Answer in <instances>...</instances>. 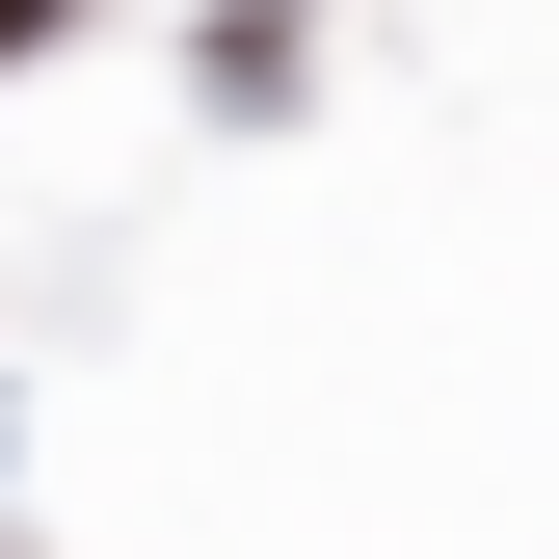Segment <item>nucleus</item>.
Instances as JSON below:
<instances>
[{
    "label": "nucleus",
    "instance_id": "obj_1",
    "mask_svg": "<svg viewBox=\"0 0 559 559\" xmlns=\"http://www.w3.org/2000/svg\"><path fill=\"white\" fill-rule=\"evenodd\" d=\"M27 27H53V0H0V53H27Z\"/></svg>",
    "mask_w": 559,
    "mask_h": 559
}]
</instances>
